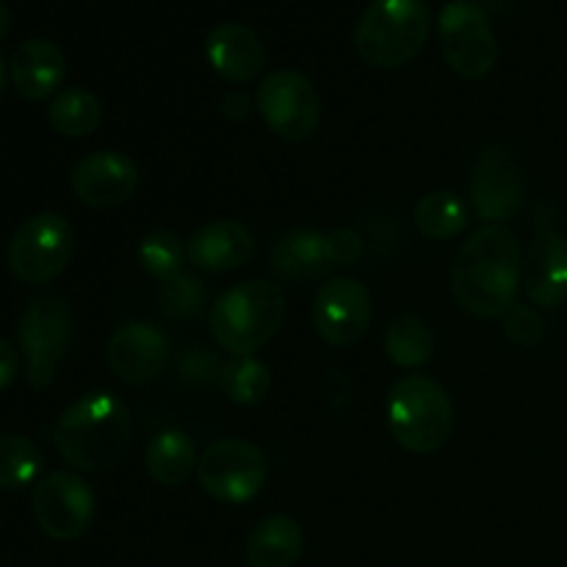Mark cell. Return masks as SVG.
<instances>
[{"label": "cell", "mask_w": 567, "mask_h": 567, "mask_svg": "<svg viewBox=\"0 0 567 567\" xmlns=\"http://www.w3.org/2000/svg\"><path fill=\"white\" fill-rule=\"evenodd\" d=\"M327 249H330L332 266H352L363 258V236L341 227L327 236Z\"/></svg>", "instance_id": "cell-31"}, {"label": "cell", "mask_w": 567, "mask_h": 567, "mask_svg": "<svg viewBox=\"0 0 567 567\" xmlns=\"http://www.w3.org/2000/svg\"><path fill=\"white\" fill-rule=\"evenodd\" d=\"M255 109L266 127L282 142H308L321 122V97L313 81L297 70H277L264 78L255 94Z\"/></svg>", "instance_id": "cell-9"}, {"label": "cell", "mask_w": 567, "mask_h": 567, "mask_svg": "<svg viewBox=\"0 0 567 567\" xmlns=\"http://www.w3.org/2000/svg\"><path fill=\"white\" fill-rule=\"evenodd\" d=\"M197 480L210 498L221 504H247L264 491L266 457L255 443L225 437L210 443L197 465Z\"/></svg>", "instance_id": "cell-10"}, {"label": "cell", "mask_w": 567, "mask_h": 567, "mask_svg": "<svg viewBox=\"0 0 567 567\" xmlns=\"http://www.w3.org/2000/svg\"><path fill=\"white\" fill-rule=\"evenodd\" d=\"M471 203L491 225L515 219L526 203V183L518 161L507 147H485L471 166Z\"/></svg>", "instance_id": "cell-12"}, {"label": "cell", "mask_w": 567, "mask_h": 567, "mask_svg": "<svg viewBox=\"0 0 567 567\" xmlns=\"http://www.w3.org/2000/svg\"><path fill=\"white\" fill-rule=\"evenodd\" d=\"M105 360L114 377L131 385L155 380L169 363V341L150 324H122L105 343Z\"/></svg>", "instance_id": "cell-15"}, {"label": "cell", "mask_w": 567, "mask_h": 567, "mask_svg": "<svg viewBox=\"0 0 567 567\" xmlns=\"http://www.w3.org/2000/svg\"><path fill=\"white\" fill-rule=\"evenodd\" d=\"M17 338L25 354L28 385L42 391L53 385L72 341L70 305L55 293L33 297L17 321Z\"/></svg>", "instance_id": "cell-6"}, {"label": "cell", "mask_w": 567, "mask_h": 567, "mask_svg": "<svg viewBox=\"0 0 567 567\" xmlns=\"http://www.w3.org/2000/svg\"><path fill=\"white\" fill-rule=\"evenodd\" d=\"M443 61L463 81H482L498 64V39L476 0H452L437 20Z\"/></svg>", "instance_id": "cell-8"}, {"label": "cell", "mask_w": 567, "mask_h": 567, "mask_svg": "<svg viewBox=\"0 0 567 567\" xmlns=\"http://www.w3.org/2000/svg\"><path fill=\"white\" fill-rule=\"evenodd\" d=\"M330 249L327 236L313 230L286 233L275 241L269 252V269L286 282L319 280L330 271Z\"/></svg>", "instance_id": "cell-20"}, {"label": "cell", "mask_w": 567, "mask_h": 567, "mask_svg": "<svg viewBox=\"0 0 567 567\" xmlns=\"http://www.w3.org/2000/svg\"><path fill=\"white\" fill-rule=\"evenodd\" d=\"M53 443L66 465L86 474L111 471L133 443L131 410L109 391H92L72 402L53 426Z\"/></svg>", "instance_id": "cell-2"}, {"label": "cell", "mask_w": 567, "mask_h": 567, "mask_svg": "<svg viewBox=\"0 0 567 567\" xmlns=\"http://www.w3.org/2000/svg\"><path fill=\"white\" fill-rule=\"evenodd\" d=\"M385 352L399 369H419L435 352V332L419 316H399L388 327Z\"/></svg>", "instance_id": "cell-25"}, {"label": "cell", "mask_w": 567, "mask_h": 567, "mask_svg": "<svg viewBox=\"0 0 567 567\" xmlns=\"http://www.w3.org/2000/svg\"><path fill=\"white\" fill-rule=\"evenodd\" d=\"M252 100H249V94L244 92H230L225 94V100H221V114L227 116V120H244V116H249V111H252Z\"/></svg>", "instance_id": "cell-33"}, {"label": "cell", "mask_w": 567, "mask_h": 567, "mask_svg": "<svg viewBox=\"0 0 567 567\" xmlns=\"http://www.w3.org/2000/svg\"><path fill=\"white\" fill-rule=\"evenodd\" d=\"M305 532L288 515L264 518L247 537L249 567H293L302 557Z\"/></svg>", "instance_id": "cell-21"}, {"label": "cell", "mask_w": 567, "mask_h": 567, "mask_svg": "<svg viewBox=\"0 0 567 567\" xmlns=\"http://www.w3.org/2000/svg\"><path fill=\"white\" fill-rule=\"evenodd\" d=\"M144 465L158 485L177 487L197 471V446L183 430H164L147 443Z\"/></svg>", "instance_id": "cell-22"}, {"label": "cell", "mask_w": 567, "mask_h": 567, "mask_svg": "<svg viewBox=\"0 0 567 567\" xmlns=\"http://www.w3.org/2000/svg\"><path fill=\"white\" fill-rule=\"evenodd\" d=\"M138 264H142L144 275L153 277V280L166 282L172 277L181 275V266L186 252H183V244L175 233L169 230H153L138 241Z\"/></svg>", "instance_id": "cell-28"}, {"label": "cell", "mask_w": 567, "mask_h": 567, "mask_svg": "<svg viewBox=\"0 0 567 567\" xmlns=\"http://www.w3.org/2000/svg\"><path fill=\"white\" fill-rule=\"evenodd\" d=\"M255 255V238L241 221L216 219L210 225L199 227L192 236L186 249V258L199 271L210 275H225L247 266Z\"/></svg>", "instance_id": "cell-19"}, {"label": "cell", "mask_w": 567, "mask_h": 567, "mask_svg": "<svg viewBox=\"0 0 567 567\" xmlns=\"http://www.w3.org/2000/svg\"><path fill=\"white\" fill-rule=\"evenodd\" d=\"M136 164L116 150H97V153L83 155L72 169V192L89 208H120L136 194Z\"/></svg>", "instance_id": "cell-14"}, {"label": "cell", "mask_w": 567, "mask_h": 567, "mask_svg": "<svg viewBox=\"0 0 567 567\" xmlns=\"http://www.w3.org/2000/svg\"><path fill=\"white\" fill-rule=\"evenodd\" d=\"M44 457L33 441L22 435H0V491H22L33 485Z\"/></svg>", "instance_id": "cell-26"}, {"label": "cell", "mask_w": 567, "mask_h": 567, "mask_svg": "<svg viewBox=\"0 0 567 567\" xmlns=\"http://www.w3.org/2000/svg\"><path fill=\"white\" fill-rule=\"evenodd\" d=\"M17 374H20V358H17L14 347L0 338V391H6L17 380Z\"/></svg>", "instance_id": "cell-32"}, {"label": "cell", "mask_w": 567, "mask_h": 567, "mask_svg": "<svg viewBox=\"0 0 567 567\" xmlns=\"http://www.w3.org/2000/svg\"><path fill=\"white\" fill-rule=\"evenodd\" d=\"M415 227L432 241L457 238L468 227V205L454 192H430L413 210Z\"/></svg>", "instance_id": "cell-24"}, {"label": "cell", "mask_w": 567, "mask_h": 567, "mask_svg": "<svg viewBox=\"0 0 567 567\" xmlns=\"http://www.w3.org/2000/svg\"><path fill=\"white\" fill-rule=\"evenodd\" d=\"M388 426L408 452H441L454 430V408L446 388L426 374H408L388 393Z\"/></svg>", "instance_id": "cell-5"}, {"label": "cell", "mask_w": 567, "mask_h": 567, "mask_svg": "<svg viewBox=\"0 0 567 567\" xmlns=\"http://www.w3.org/2000/svg\"><path fill=\"white\" fill-rule=\"evenodd\" d=\"M520 286L537 308H563L567 302V236L540 230L524 255Z\"/></svg>", "instance_id": "cell-16"}, {"label": "cell", "mask_w": 567, "mask_h": 567, "mask_svg": "<svg viewBox=\"0 0 567 567\" xmlns=\"http://www.w3.org/2000/svg\"><path fill=\"white\" fill-rule=\"evenodd\" d=\"M66 75V55L50 39H28L9 61V78L14 92L28 103H39L59 92Z\"/></svg>", "instance_id": "cell-18"}, {"label": "cell", "mask_w": 567, "mask_h": 567, "mask_svg": "<svg viewBox=\"0 0 567 567\" xmlns=\"http://www.w3.org/2000/svg\"><path fill=\"white\" fill-rule=\"evenodd\" d=\"M3 92H6V61L3 55H0V100H3Z\"/></svg>", "instance_id": "cell-35"}, {"label": "cell", "mask_w": 567, "mask_h": 567, "mask_svg": "<svg viewBox=\"0 0 567 567\" xmlns=\"http://www.w3.org/2000/svg\"><path fill=\"white\" fill-rule=\"evenodd\" d=\"M33 520L50 540L70 543L86 535L94 518V493L72 471H55L37 482L31 496Z\"/></svg>", "instance_id": "cell-11"}, {"label": "cell", "mask_w": 567, "mask_h": 567, "mask_svg": "<svg viewBox=\"0 0 567 567\" xmlns=\"http://www.w3.org/2000/svg\"><path fill=\"white\" fill-rule=\"evenodd\" d=\"M210 70L230 83H252L266 66V48L252 28L241 22H221L205 37Z\"/></svg>", "instance_id": "cell-17"}, {"label": "cell", "mask_w": 567, "mask_h": 567, "mask_svg": "<svg viewBox=\"0 0 567 567\" xmlns=\"http://www.w3.org/2000/svg\"><path fill=\"white\" fill-rule=\"evenodd\" d=\"M158 305L169 319H194L205 308V286L192 275H177L161 286Z\"/></svg>", "instance_id": "cell-29"}, {"label": "cell", "mask_w": 567, "mask_h": 567, "mask_svg": "<svg viewBox=\"0 0 567 567\" xmlns=\"http://www.w3.org/2000/svg\"><path fill=\"white\" fill-rule=\"evenodd\" d=\"M432 11L426 0H371L354 28L360 61L377 70L404 66L430 39Z\"/></svg>", "instance_id": "cell-4"}, {"label": "cell", "mask_w": 567, "mask_h": 567, "mask_svg": "<svg viewBox=\"0 0 567 567\" xmlns=\"http://www.w3.org/2000/svg\"><path fill=\"white\" fill-rule=\"evenodd\" d=\"M286 321V293L266 280L227 288L210 310V332L225 352L252 358L280 332Z\"/></svg>", "instance_id": "cell-3"}, {"label": "cell", "mask_w": 567, "mask_h": 567, "mask_svg": "<svg viewBox=\"0 0 567 567\" xmlns=\"http://www.w3.org/2000/svg\"><path fill=\"white\" fill-rule=\"evenodd\" d=\"M221 391L233 404H260L271 391L269 365L255 358H236L230 365H225L221 374Z\"/></svg>", "instance_id": "cell-27"}, {"label": "cell", "mask_w": 567, "mask_h": 567, "mask_svg": "<svg viewBox=\"0 0 567 567\" xmlns=\"http://www.w3.org/2000/svg\"><path fill=\"white\" fill-rule=\"evenodd\" d=\"M75 252V230L61 214L44 210L17 227L9 241L11 275L28 286H44L64 275Z\"/></svg>", "instance_id": "cell-7"}, {"label": "cell", "mask_w": 567, "mask_h": 567, "mask_svg": "<svg viewBox=\"0 0 567 567\" xmlns=\"http://www.w3.org/2000/svg\"><path fill=\"white\" fill-rule=\"evenodd\" d=\"M9 31H11V9L0 0V42L9 37Z\"/></svg>", "instance_id": "cell-34"}, {"label": "cell", "mask_w": 567, "mask_h": 567, "mask_svg": "<svg viewBox=\"0 0 567 567\" xmlns=\"http://www.w3.org/2000/svg\"><path fill=\"white\" fill-rule=\"evenodd\" d=\"M524 255L515 233L504 225L476 230L452 264V297L476 319H502L520 288Z\"/></svg>", "instance_id": "cell-1"}, {"label": "cell", "mask_w": 567, "mask_h": 567, "mask_svg": "<svg viewBox=\"0 0 567 567\" xmlns=\"http://www.w3.org/2000/svg\"><path fill=\"white\" fill-rule=\"evenodd\" d=\"M48 122L61 136L86 138L103 122V105L89 89L70 86L53 97L48 109Z\"/></svg>", "instance_id": "cell-23"}, {"label": "cell", "mask_w": 567, "mask_h": 567, "mask_svg": "<svg viewBox=\"0 0 567 567\" xmlns=\"http://www.w3.org/2000/svg\"><path fill=\"white\" fill-rule=\"evenodd\" d=\"M374 299L360 280L338 277L324 282L313 299V327L327 347H352L369 332Z\"/></svg>", "instance_id": "cell-13"}, {"label": "cell", "mask_w": 567, "mask_h": 567, "mask_svg": "<svg viewBox=\"0 0 567 567\" xmlns=\"http://www.w3.org/2000/svg\"><path fill=\"white\" fill-rule=\"evenodd\" d=\"M502 330L518 347H537L546 338V321L540 319L535 308L515 302L502 316Z\"/></svg>", "instance_id": "cell-30"}]
</instances>
